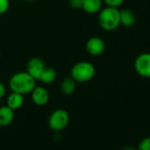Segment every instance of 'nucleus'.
<instances>
[{
    "label": "nucleus",
    "instance_id": "20e7f679",
    "mask_svg": "<svg viewBox=\"0 0 150 150\" xmlns=\"http://www.w3.org/2000/svg\"><path fill=\"white\" fill-rule=\"evenodd\" d=\"M69 113L64 109H57L54 111L49 118V127L55 132H61L66 128L69 124Z\"/></svg>",
    "mask_w": 150,
    "mask_h": 150
},
{
    "label": "nucleus",
    "instance_id": "f3484780",
    "mask_svg": "<svg viewBox=\"0 0 150 150\" xmlns=\"http://www.w3.org/2000/svg\"><path fill=\"white\" fill-rule=\"evenodd\" d=\"M10 7L9 0H0V15L4 14Z\"/></svg>",
    "mask_w": 150,
    "mask_h": 150
},
{
    "label": "nucleus",
    "instance_id": "412c9836",
    "mask_svg": "<svg viewBox=\"0 0 150 150\" xmlns=\"http://www.w3.org/2000/svg\"><path fill=\"white\" fill-rule=\"evenodd\" d=\"M0 59H1V49H0Z\"/></svg>",
    "mask_w": 150,
    "mask_h": 150
},
{
    "label": "nucleus",
    "instance_id": "9d476101",
    "mask_svg": "<svg viewBox=\"0 0 150 150\" xmlns=\"http://www.w3.org/2000/svg\"><path fill=\"white\" fill-rule=\"evenodd\" d=\"M14 120V111L7 105L0 106V127H8Z\"/></svg>",
    "mask_w": 150,
    "mask_h": 150
},
{
    "label": "nucleus",
    "instance_id": "7ed1b4c3",
    "mask_svg": "<svg viewBox=\"0 0 150 150\" xmlns=\"http://www.w3.org/2000/svg\"><path fill=\"white\" fill-rule=\"evenodd\" d=\"M95 75V68L89 62H79L71 69V77L76 83H87L93 79Z\"/></svg>",
    "mask_w": 150,
    "mask_h": 150
},
{
    "label": "nucleus",
    "instance_id": "39448f33",
    "mask_svg": "<svg viewBox=\"0 0 150 150\" xmlns=\"http://www.w3.org/2000/svg\"><path fill=\"white\" fill-rule=\"evenodd\" d=\"M134 69L142 77H150V53H143L138 55L134 61Z\"/></svg>",
    "mask_w": 150,
    "mask_h": 150
},
{
    "label": "nucleus",
    "instance_id": "6e6552de",
    "mask_svg": "<svg viewBox=\"0 0 150 150\" xmlns=\"http://www.w3.org/2000/svg\"><path fill=\"white\" fill-rule=\"evenodd\" d=\"M31 93V99L33 103L38 106L45 105L50 100L49 91L42 86H36L33 89Z\"/></svg>",
    "mask_w": 150,
    "mask_h": 150
},
{
    "label": "nucleus",
    "instance_id": "ddd939ff",
    "mask_svg": "<svg viewBox=\"0 0 150 150\" xmlns=\"http://www.w3.org/2000/svg\"><path fill=\"white\" fill-rule=\"evenodd\" d=\"M61 92L65 96H71L74 93L76 90V82L71 76L65 78L61 83Z\"/></svg>",
    "mask_w": 150,
    "mask_h": 150
},
{
    "label": "nucleus",
    "instance_id": "f8f14e48",
    "mask_svg": "<svg viewBox=\"0 0 150 150\" xmlns=\"http://www.w3.org/2000/svg\"><path fill=\"white\" fill-rule=\"evenodd\" d=\"M136 22L135 14L129 9H124L120 11V25L130 27L133 26Z\"/></svg>",
    "mask_w": 150,
    "mask_h": 150
},
{
    "label": "nucleus",
    "instance_id": "f03ea898",
    "mask_svg": "<svg viewBox=\"0 0 150 150\" xmlns=\"http://www.w3.org/2000/svg\"><path fill=\"white\" fill-rule=\"evenodd\" d=\"M100 26L107 31L112 32L120 25V11L117 7L106 6L102 8L98 15Z\"/></svg>",
    "mask_w": 150,
    "mask_h": 150
},
{
    "label": "nucleus",
    "instance_id": "dca6fc26",
    "mask_svg": "<svg viewBox=\"0 0 150 150\" xmlns=\"http://www.w3.org/2000/svg\"><path fill=\"white\" fill-rule=\"evenodd\" d=\"M104 2V4L107 6H111V7H117L118 8L119 6H121L124 3L125 0H103Z\"/></svg>",
    "mask_w": 150,
    "mask_h": 150
},
{
    "label": "nucleus",
    "instance_id": "1a4fd4ad",
    "mask_svg": "<svg viewBox=\"0 0 150 150\" xmlns=\"http://www.w3.org/2000/svg\"><path fill=\"white\" fill-rule=\"evenodd\" d=\"M24 102H25L24 95L14 91H11V93H10L6 98V105L9 106L13 111L21 108L22 105H24Z\"/></svg>",
    "mask_w": 150,
    "mask_h": 150
},
{
    "label": "nucleus",
    "instance_id": "9b49d317",
    "mask_svg": "<svg viewBox=\"0 0 150 150\" xmlns=\"http://www.w3.org/2000/svg\"><path fill=\"white\" fill-rule=\"evenodd\" d=\"M103 0H83L82 10L88 14H95L101 11Z\"/></svg>",
    "mask_w": 150,
    "mask_h": 150
},
{
    "label": "nucleus",
    "instance_id": "2eb2a0df",
    "mask_svg": "<svg viewBox=\"0 0 150 150\" xmlns=\"http://www.w3.org/2000/svg\"><path fill=\"white\" fill-rule=\"evenodd\" d=\"M137 149L140 150H150V137H146L142 139L139 142Z\"/></svg>",
    "mask_w": 150,
    "mask_h": 150
},
{
    "label": "nucleus",
    "instance_id": "f257e3e1",
    "mask_svg": "<svg viewBox=\"0 0 150 150\" xmlns=\"http://www.w3.org/2000/svg\"><path fill=\"white\" fill-rule=\"evenodd\" d=\"M36 85V80L27 71L17 72L11 76L9 80V87L11 91L27 95Z\"/></svg>",
    "mask_w": 150,
    "mask_h": 150
},
{
    "label": "nucleus",
    "instance_id": "aec40b11",
    "mask_svg": "<svg viewBox=\"0 0 150 150\" xmlns=\"http://www.w3.org/2000/svg\"><path fill=\"white\" fill-rule=\"evenodd\" d=\"M25 1H28V2H33V1H35V0H25Z\"/></svg>",
    "mask_w": 150,
    "mask_h": 150
},
{
    "label": "nucleus",
    "instance_id": "a211bd4d",
    "mask_svg": "<svg viewBox=\"0 0 150 150\" xmlns=\"http://www.w3.org/2000/svg\"><path fill=\"white\" fill-rule=\"evenodd\" d=\"M83 0H69V4L74 9H80L82 7Z\"/></svg>",
    "mask_w": 150,
    "mask_h": 150
},
{
    "label": "nucleus",
    "instance_id": "4468645a",
    "mask_svg": "<svg viewBox=\"0 0 150 150\" xmlns=\"http://www.w3.org/2000/svg\"><path fill=\"white\" fill-rule=\"evenodd\" d=\"M57 78V72L53 68L48 67L44 69V70L42 71L41 76H40V81L45 84H50L52 83Z\"/></svg>",
    "mask_w": 150,
    "mask_h": 150
},
{
    "label": "nucleus",
    "instance_id": "6ab92c4d",
    "mask_svg": "<svg viewBox=\"0 0 150 150\" xmlns=\"http://www.w3.org/2000/svg\"><path fill=\"white\" fill-rule=\"evenodd\" d=\"M6 94V89H5V86L0 82V99L3 98Z\"/></svg>",
    "mask_w": 150,
    "mask_h": 150
},
{
    "label": "nucleus",
    "instance_id": "0eeeda50",
    "mask_svg": "<svg viewBox=\"0 0 150 150\" xmlns=\"http://www.w3.org/2000/svg\"><path fill=\"white\" fill-rule=\"evenodd\" d=\"M45 69V64L41 58L34 57L30 59L27 64V72L35 80H39L42 71Z\"/></svg>",
    "mask_w": 150,
    "mask_h": 150
},
{
    "label": "nucleus",
    "instance_id": "423d86ee",
    "mask_svg": "<svg viewBox=\"0 0 150 150\" xmlns=\"http://www.w3.org/2000/svg\"><path fill=\"white\" fill-rule=\"evenodd\" d=\"M105 42L104 40L97 36L91 37L86 42V50L87 52L93 56L101 55L105 50Z\"/></svg>",
    "mask_w": 150,
    "mask_h": 150
}]
</instances>
